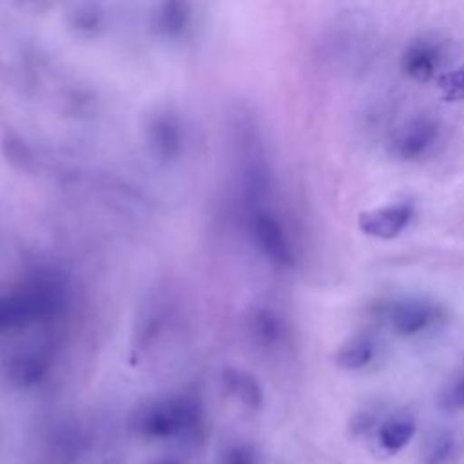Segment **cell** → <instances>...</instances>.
Wrapping results in <instances>:
<instances>
[{
	"instance_id": "obj_1",
	"label": "cell",
	"mask_w": 464,
	"mask_h": 464,
	"mask_svg": "<svg viewBox=\"0 0 464 464\" xmlns=\"http://www.w3.org/2000/svg\"><path fill=\"white\" fill-rule=\"evenodd\" d=\"M63 306L62 281L38 272L18 286L0 294V330H16L58 314Z\"/></svg>"
},
{
	"instance_id": "obj_2",
	"label": "cell",
	"mask_w": 464,
	"mask_h": 464,
	"mask_svg": "<svg viewBox=\"0 0 464 464\" xmlns=\"http://www.w3.org/2000/svg\"><path fill=\"white\" fill-rule=\"evenodd\" d=\"M199 406L192 397L167 395L138 404L129 415V430L141 439H169L194 430Z\"/></svg>"
},
{
	"instance_id": "obj_3",
	"label": "cell",
	"mask_w": 464,
	"mask_h": 464,
	"mask_svg": "<svg viewBox=\"0 0 464 464\" xmlns=\"http://www.w3.org/2000/svg\"><path fill=\"white\" fill-rule=\"evenodd\" d=\"M439 138V123L430 116H415L402 123L390 138L392 156L415 161L426 156Z\"/></svg>"
},
{
	"instance_id": "obj_4",
	"label": "cell",
	"mask_w": 464,
	"mask_h": 464,
	"mask_svg": "<svg viewBox=\"0 0 464 464\" xmlns=\"http://www.w3.org/2000/svg\"><path fill=\"white\" fill-rule=\"evenodd\" d=\"M413 205L410 201L388 203L359 216V228L362 234L377 239L397 237L413 218Z\"/></svg>"
},
{
	"instance_id": "obj_5",
	"label": "cell",
	"mask_w": 464,
	"mask_h": 464,
	"mask_svg": "<svg viewBox=\"0 0 464 464\" xmlns=\"http://www.w3.org/2000/svg\"><path fill=\"white\" fill-rule=\"evenodd\" d=\"M444 62V45L431 36H419L410 42L402 53L401 67L406 76L415 82L435 78Z\"/></svg>"
},
{
	"instance_id": "obj_6",
	"label": "cell",
	"mask_w": 464,
	"mask_h": 464,
	"mask_svg": "<svg viewBox=\"0 0 464 464\" xmlns=\"http://www.w3.org/2000/svg\"><path fill=\"white\" fill-rule=\"evenodd\" d=\"M252 230L259 250L276 265L290 266L294 263L292 248L281 223L270 212H257Z\"/></svg>"
},
{
	"instance_id": "obj_7",
	"label": "cell",
	"mask_w": 464,
	"mask_h": 464,
	"mask_svg": "<svg viewBox=\"0 0 464 464\" xmlns=\"http://www.w3.org/2000/svg\"><path fill=\"white\" fill-rule=\"evenodd\" d=\"M388 317L395 332L415 335L433 323L435 310L430 303L420 299H401L390 306Z\"/></svg>"
},
{
	"instance_id": "obj_8",
	"label": "cell",
	"mask_w": 464,
	"mask_h": 464,
	"mask_svg": "<svg viewBox=\"0 0 464 464\" xmlns=\"http://www.w3.org/2000/svg\"><path fill=\"white\" fill-rule=\"evenodd\" d=\"M49 366V355L40 350L22 352L7 362V379L18 386L38 382Z\"/></svg>"
},
{
	"instance_id": "obj_9",
	"label": "cell",
	"mask_w": 464,
	"mask_h": 464,
	"mask_svg": "<svg viewBox=\"0 0 464 464\" xmlns=\"http://www.w3.org/2000/svg\"><path fill=\"white\" fill-rule=\"evenodd\" d=\"M415 435V419L408 413H395L379 426V444L390 451H401Z\"/></svg>"
},
{
	"instance_id": "obj_10",
	"label": "cell",
	"mask_w": 464,
	"mask_h": 464,
	"mask_svg": "<svg viewBox=\"0 0 464 464\" xmlns=\"http://www.w3.org/2000/svg\"><path fill=\"white\" fill-rule=\"evenodd\" d=\"M223 384L230 395L248 408H257L263 401V390L254 375L245 370L227 368L223 372Z\"/></svg>"
},
{
	"instance_id": "obj_11",
	"label": "cell",
	"mask_w": 464,
	"mask_h": 464,
	"mask_svg": "<svg viewBox=\"0 0 464 464\" xmlns=\"http://www.w3.org/2000/svg\"><path fill=\"white\" fill-rule=\"evenodd\" d=\"M373 341L366 335H357L346 341L335 353V361L344 370L364 368L373 359Z\"/></svg>"
},
{
	"instance_id": "obj_12",
	"label": "cell",
	"mask_w": 464,
	"mask_h": 464,
	"mask_svg": "<svg viewBox=\"0 0 464 464\" xmlns=\"http://www.w3.org/2000/svg\"><path fill=\"white\" fill-rule=\"evenodd\" d=\"M459 448V439L453 431L442 430L433 433L422 450V462L424 464H446L453 459Z\"/></svg>"
},
{
	"instance_id": "obj_13",
	"label": "cell",
	"mask_w": 464,
	"mask_h": 464,
	"mask_svg": "<svg viewBox=\"0 0 464 464\" xmlns=\"http://www.w3.org/2000/svg\"><path fill=\"white\" fill-rule=\"evenodd\" d=\"M437 85L446 102L464 100V67H457L439 74Z\"/></svg>"
},
{
	"instance_id": "obj_14",
	"label": "cell",
	"mask_w": 464,
	"mask_h": 464,
	"mask_svg": "<svg viewBox=\"0 0 464 464\" xmlns=\"http://www.w3.org/2000/svg\"><path fill=\"white\" fill-rule=\"evenodd\" d=\"M254 332L263 344H272L281 335V323L270 310H261L254 317Z\"/></svg>"
},
{
	"instance_id": "obj_15",
	"label": "cell",
	"mask_w": 464,
	"mask_h": 464,
	"mask_svg": "<svg viewBox=\"0 0 464 464\" xmlns=\"http://www.w3.org/2000/svg\"><path fill=\"white\" fill-rule=\"evenodd\" d=\"M440 406L448 411L464 408V372L444 390L440 397Z\"/></svg>"
},
{
	"instance_id": "obj_16",
	"label": "cell",
	"mask_w": 464,
	"mask_h": 464,
	"mask_svg": "<svg viewBox=\"0 0 464 464\" xmlns=\"http://www.w3.org/2000/svg\"><path fill=\"white\" fill-rule=\"evenodd\" d=\"M223 464H257V459L248 446H232L225 453Z\"/></svg>"
},
{
	"instance_id": "obj_17",
	"label": "cell",
	"mask_w": 464,
	"mask_h": 464,
	"mask_svg": "<svg viewBox=\"0 0 464 464\" xmlns=\"http://www.w3.org/2000/svg\"><path fill=\"white\" fill-rule=\"evenodd\" d=\"M150 464H176L174 460H156V462H150Z\"/></svg>"
}]
</instances>
